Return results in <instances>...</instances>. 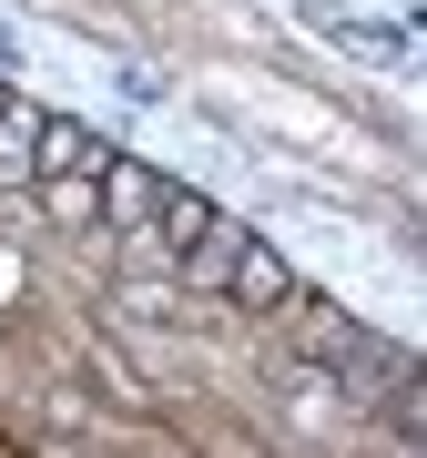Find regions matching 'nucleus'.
I'll use <instances>...</instances> for the list:
<instances>
[{
    "label": "nucleus",
    "instance_id": "nucleus-2",
    "mask_svg": "<svg viewBox=\"0 0 427 458\" xmlns=\"http://www.w3.org/2000/svg\"><path fill=\"white\" fill-rule=\"evenodd\" d=\"M102 153H113V143H102V132H82V123H62V113L31 123V174H41V183H92Z\"/></svg>",
    "mask_w": 427,
    "mask_h": 458
},
{
    "label": "nucleus",
    "instance_id": "nucleus-3",
    "mask_svg": "<svg viewBox=\"0 0 427 458\" xmlns=\"http://www.w3.org/2000/svg\"><path fill=\"white\" fill-rule=\"evenodd\" d=\"M92 194H102V225L143 234V225H153V204H163V174H153V164H122V153H102Z\"/></svg>",
    "mask_w": 427,
    "mask_h": 458
},
{
    "label": "nucleus",
    "instance_id": "nucleus-1",
    "mask_svg": "<svg viewBox=\"0 0 427 458\" xmlns=\"http://www.w3.org/2000/svg\"><path fill=\"white\" fill-rule=\"evenodd\" d=\"M275 316H296V336H306V357L326 367V377H346V387H356V397H377V408H397V418L417 408V367L397 357L387 336H366L356 316H336V306H315V295H285Z\"/></svg>",
    "mask_w": 427,
    "mask_h": 458
},
{
    "label": "nucleus",
    "instance_id": "nucleus-8",
    "mask_svg": "<svg viewBox=\"0 0 427 458\" xmlns=\"http://www.w3.org/2000/svg\"><path fill=\"white\" fill-rule=\"evenodd\" d=\"M0 113H11V82H0Z\"/></svg>",
    "mask_w": 427,
    "mask_h": 458
},
{
    "label": "nucleus",
    "instance_id": "nucleus-7",
    "mask_svg": "<svg viewBox=\"0 0 427 458\" xmlns=\"http://www.w3.org/2000/svg\"><path fill=\"white\" fill-rule=\"evenodd\" d=\"M11 295H21V265H11V255H0V306H11Z\"/></svg>",
    "mask_w": 427,
    "mask_h": 458
},
{
    "label": "nucleus",
    "instance_id": "nucleus-6",
    "mask_svg": "<svg viewBox=\"0 0 427 458\" xmlns=\"http://www.w3.org/2000/svg\"><path fill=\"white\" fill-rule=\"evenodd\" d=\"M41 204L62 214V225H92V214H102V194H92V183H41Z\"/></svg>",
    "mask_w": 427,
    "mask_h": 458
},
{
    "label": "nucleus",
    "instance_id": "nucleus-4",
    "mask_svg": "<svg viewBox=\"0 0 427 458\" xmlns=\"http://www.w3.org/2000/svg\"><path fill=\"white\" fill-rule=\"evenodd\" d=\"M245 245H255V234L234 225V214H204V234H194V245H183L173 265H183V285H204V295H224V276H234V265H245Z\"/></svg>",
    "mask_w": 427,
    "mask_h": 458
},
{
    "label": "nucleus",
    "instance_id": "nucleus-5",
    "mask_svg": "<svg viewBox=\"0 0 427 458\" xmlns=\"http://www.w3.org/2000/svg\"><path fill=\"white\" fill-rule=\"evenodd\" d=\"M224 295H245L255 316H275L285 295H296V276H285V265L264 255V245H245V265H234V276H224Z\"/></svg>",
    "mask_w": 427,
    "mask_h": 458
}]
</instances>
